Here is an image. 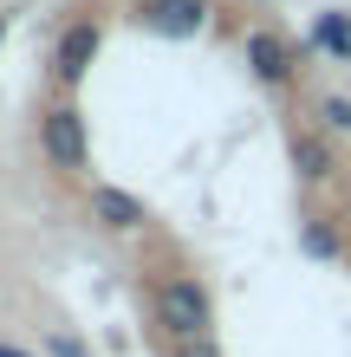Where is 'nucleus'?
<instances>
[{"label":"nucleus","mask_w":351,"mask_h":357,"mask_svg":"<svg viewBox=\"0 0 351 357\" xmlns=\"http://www.w3.org/2000/svg\"><path fill=\"white\" fill-rule=\"evenodd\" d=\"M0 357H27V351H13V344H0Z\"/></svg>","instance_id":"nucleus-12"},{"label":"nucleus","mask_w":351,"mask_h":357,"mask_svg":"<svg viewBox=\"0 0 351 357\" xmlns=\"http://www.w3.org/2000/svg\"><path fill=\"white\" fill-rule=\"evenodd\" d=\"M319 117H325V130H351V104H345V98H325Z\"/></svg>","instance_id":"nucleus-10"},{"label":"nucleus","mask_w":351,"mask_h":357,"mask_svg":"<svg viewBox=\"0 0 351 357\" xmlns=\"http://www.w3.org/2000/svg\"><path fill=\"white\" fill-rule=\"evenodd\" d=\"M176 357H221V351H215L209 338H182V344H176Z\"/></svg>","instance_id":"nucleus-11"},{"label":"nucleus","mask_w":351,"mask_h":357,"mask_svg":"<svg viewBox=\"0 0 351 357\" xmlns=\"http://www.w3.org/2000/svg\"><path fill=\"white\" fill-rule=\"evenodd\" d=\"M247 66H254L267 85H280V78L293 72V52H286L274 33H247Z\"/></svg>","instance_id":"nucleus-6"},{"label":"nucleus","mask_w":351,"mask_h":357,"mask_svg":"<svg viewBox=\"0 0 351 357\" xmlns=\"http://www.w3.org/2000/svg\"><path fill=\"white\" fill-rule=\"evenodd\" d=\"M299 241H306V254H313V260H332L338 254V234H332V227H319V221H306Z\"/></svg>","instance_id":"nucleus-9"},{"label":"nucleus","mask_w":351,"mask_h":357,"mask_svg":"<svg viewBox=\"0 0 351 357\" xmlns=\"http://www.w3.org/2000/svg\"><path fill=\"white\" fill-rule=\"evenodd\" d=\"M313 46H319V52H332V59H351V20H345V13H319Z\"/></svg>","instance_id":"nucleus-8"},{"label":"nucleus","mask_w":351,"mask_h":357,"mask_svg":"<svg viewBox=\"0 0 351 357\" xmlns=\"http://www.w3.org/2000/svg\"><path fill=\"white\" fill-rule=\"evenodd\" d=\"M156 319L170 325L176 338H209L215 305H209V292H202L195 280H163L156 286Z\"/></svg>","instance_id":"nucleus-1"},{"label":"nucleus","mask_w":351,"mask_h":357,"mask_svg":"<svg viewBox=\"0 0 351 357\" xmlns=\"http://www.w3.org/2000/svg\"><path fill=\"white\" fill-rule=\"evenodd\" d=\"M39 143H46V156L59 162V169H85V117H78L72 104L46 111V123H39Z\"/></svg>","instance_id":"nucleus-2"},{"label":"nucleus","mask_w":351,"mask_h":357,"mask_svg":"<svg viewBox=\"0 0 351 357\" xmlns=\"http://www.w3.org/2000/svg\"><path fill=\"white\" fill-rule=\"evenodd\" d=\"M91 215L111 227V234H130V227H143V202L124 195V188H91Z\"/></svg>","instance_id":"nucleus-5"},{"label":"nucleus","mask_w":351,"mask_h":357,"mask_svg":"<svg viewBox=\"0 0 351 357\" xmlns=\"http://www.w3.org/2000/svg\"><path fill=\"white\" fill-rule=\"evenodd\" d=\"M91 59H98V20H78V26H66V39H59V78L78 85V78L91 72Z\"/></svg>","instance_id":"nucleus-4"},{"label":"nucleus","mask_w":351,"mask_h":357,"mask_svg":"<svg viewBox=\"0 0 351 357\" xmlns=\"http://www.w3.org/2000/svg\"><path fill=\"white\" fill-rule=\"evenodd\" d=\"M293 169L306 182H325V176H332V150H325L319 137H293Z\"/></svg>","instance_id":"nucleus-7"},{"label":"nucleus","mask_w":351,"mask_h":357,"mask_svg":"<svg viewBox=\"0 0 351 357\" xmlns=\"http://www.w3.org/2000/svg\"><path fill=\"white\" fill-rule=\"evenodd\" d=\"M143 26L163 33V39H189L202 33V20H209V0H143Z\"/></svg>","instance_id":"nucleus-3"}]
</instances>
